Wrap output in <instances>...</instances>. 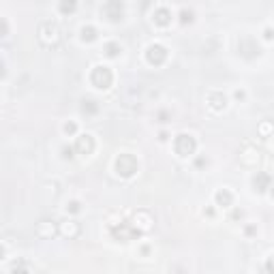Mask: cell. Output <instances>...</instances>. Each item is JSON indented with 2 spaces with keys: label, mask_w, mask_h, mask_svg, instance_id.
<instances>
[{
  "label": "cell",
  "mask_w": 274,
  "mask_h": 274,
  "mask_svg": "<svg viewBox=\"0 0 274 274\" xmlns=\"http://www.w3.org/2000/svg\"><path fill=\"white\" fill-rule=\"evenodd\" d=\"M37 37H39V41H41L45 47H56L58 43H60V39H62V32H60V26H58L56 22L45 19V22L39 24Z\"/></svg>",
  "instance_id": "1"
},
{
  "label": "cell",
  "mask_w": 274,
  "mask_h": 274,
  "mask_svg": "<svg viewBox=\"0 0 274 274\" xmlns=\"http://www.w3.org/2000/svg\"><path fill=\"white\" fill-rule=\"evenodd\" d=\"M114 170H116V174L120 178H133L137 174V170H139V161H137L135 154L122 152V154H118V157H116Z\"/></svg>",
  "instance_id": "2"
},
{
  "label": "cell",
  "mask_w": 274,
  "mask_h": 274,
  "mask_svg": "<svg viewBox=\"0 0 274 274\" xmlns=\"http://www.w3.org/2000/svg\"><path fill=\"white\" fill-rule=\"evenodd\" d=\"M90 84L97 88V90H110L112 84H114V73H112V69L105 67V65L92 67V71H90Z\"/></svg>",
  "instance_id": "3"
},
{
  "label": "cell",
  "mask_w": 274,
  "mask_h": 274,
  "mask_svg": "<svg viewBox=\"0 0 274 274\" xmlns=\"http://www.w3.org/2000/svg\"><path fill=\"white\" fill-rule=\"evenodd\" d=\"M110 234H112L114 240H118V242H131V240H135V238L141 236V234L133 227V223H131V221L110 223Z\"/></svg>",
  "instance_id": "4"
},
{
  "label": "cell",
  "mask_w": 274,
  "mask_h": 274,
  "mask_svg": "<svg viewBox=\"0 0 274 274\" xmlns=\"http://www.w3.org/2000/svg\"><path fill=\"white\" fill-rule=\"evenodd\" d=\"M174 150H176L178 157H182V159L193 157L195 150H197V141L191 133H178L174 137Z\"/></svg>",
  "instance_id": "5"
},
{
  "label": "cell",
  "mask_w": 274,
  "mask_h": 274,
  "mask_svg": "<svg viewBox=\"0 0 274 274\" xmlns=\"http://www.w3.org/2000/svg\"><path fill=\"white\" fill-rule=\"evenodd\" d=\"M167 58H170V52H167V47L161 45V43H150L146 47V60L148 65L152 67H163L165 62H167Z\"/></svg>",
  "instance_id": "6"
},
{
  "label": "cell",
  "mask_w": 274,
  "mask_h": 274,
  "mask_svg": "<svg viewBox=\"0 0 274 274\" xmlns=\"http://www.w3.org/2000/svg\"><path fill=\"white\" fill-rule=\"evenodd\" d=\"M133 227L139 231V234H148L152 227H154V217L148 212V210H137L133 214Z\"/></svg>",
  "instance_id": "7"
},
{
  "label": "cell",
  "mask_w": 274,
  "mask_h": 274,
  "mask_svg": "<svg viewBox=\"0 0 274 274\" xmlns=\"http://www.w3.org/2000/svg\"><path fill=\"white\" fill-rule=\"evenodd\" d=\"M101 13L110 22H120L124 17V3H120V0H107L101 9Z\"/></svg>",
  "instance_id": "8"
},
{
  "label": "cell",
  "mask_w": 274,
  "mask_h": 274,
  "mask_svg": "<svg viewBox=\"0 0 274 274\" xmlns=\"http://www.w3.org/2000/svg\"><path fill=\"white\" fill-rule=\"evenodd\" d=\"M58 234H60L65 240H75V238L81 234V225L73 219H65L58 223Z\"/></svg>",
  "instance_id": "9"
},
{
  "label": "cell",
  "mask_w": 274,
  "mask_h": 274,
  "mask_svg": "<svg viewBox=\"0 0 274 274\" xmlns=\"http://www.w3.org/2000/svg\"><path fill=\"white\" fill-rule=\"evenodd\" d=\"M259 45L251 39V37H242L240 41H238V54H240L242 58H246V60H253V58L259 56Z\"/></svg>",
  "instance_id": "10"
},
{
  "label": "cell",
  "mask_w": 274,
  "mask_h": 274,
  "mask_svg": "<svg viewBox=\"0 0 274 274\" xmlns=\"http://www.w3.org/2000/svg\"><path fill=\"white\" fill-rule=\"evenodd\" d=\"M94 148H97V141H94V137H92L90 133H81V135L75 139V144H73V150H75L77 154H84V157L92 154Z\"/></svg>",
  "instance_id": "11"
},
{
  "label": "cell",
  "mask_w": 274,
  "mask_h": 274,
  "mask_svg": "<svg viewBox=\"0 0 274 274\" xmlns=\"http://www.w3.org/2000/svg\"><path fill=\"white\" fill-rule=\"evenodd\" d=\"M206 103L212 112H223L225 107H227V94L221 92V90H212V92H208Z\"/></svg>",
  "instance_id": "12"
},
{
  "label": "cell",
  "mask_w": 274,
  "mask_h": 274,
  "mask_svg": "<svg viewBox=\"0 0 274 274\" xmlns=\"http://www.w3.org/2000/svg\"><path fill=\"white\" fill-rule=\"evenodd\" d=\"M58 234V223H54V221H41L39 225H37V236L41 238V240H52V238Z\"/></svg>",
  "instance_id": "13"
},
{
  "label": "cell",
  "mask_w": 274,
  "mask_h": 274,
  "mask_svg": "<svg viewBox=\"0 0 274 274\" xmlns=\"http://www.w3.org/2000/svg\"><path fill=\"white\" fill-rule=\"evenodd\" d=\"M270 182H272V178L268 172H257L253 176V191L255 193H266V191L270 188Z\"/></svg>",
  "instance_id": "14"
},
{
  "label": "cell",
  "mask_w": 274,
  "mask_h": 274,
  "mask_svg": "<svg viewBox=\"0 0 274 274\" xmlns=\"http://www.w3.org/2000/svg\"><path fill=\"white\" fill-rule=\"evenodd\" d=\"M152 22L157 24V26H167V24H172V11L167 7H154Z\"/></svg>",
  "instance_id": "15"
},
{
  "label": "cell",
  "mask_w": 274,
  "mask_h": 274,
  "mask_svg": "<svg viewBox=\"0 0 274 274\" xmlns=\"http://www.w3.org/2000/svg\"><path fill=\"white\" fill-rule=\"evenodd\" d=\"M214 204L219 208H231L234 206V193L229 188H219L217 193H214Z\"/></svg>",
  "instance_id": "16"
},
{
  "label": "cell",
  "mask_w": 274,
  "mask_h": 274,
  "mask_svg": "<svg viewBox=\"0 0 274 274\" xmlns=\"http://www.w3.org/2000/svg\"><path fill=\"white\" fill-rule=\"evenodd\" d=\"M261 161V152L257 148H246L240 154V163L246 165V167H257V163Z\"/></svg>",
  "instance_id": "17"
},
{
  "label": "cell",
  "mask_w": 274,
  "mask_h": 274,
  "mask_svg": "<svg viewBox=\"0 0 274 274\" xmlns=\"http://www.w3.org/2000/svg\"><path fill=\"white\" fill-rule=\"evenodd\" d=\"M81 114L84 116H97L99 114V103L94 101V99H84L81 101Z\"/></svg>",
  "instance_id": "18"
},
{
  "label": "cell",
  "mask_w": 274,
  "mask_h": 274,
  "mask_svg": "<svg viewBox=\"0 0 274 274\" xmlns=\"http://www.w3.org/2000/svg\"><path fill=\"white\" fill-rule=\"evenodd\" d=\"M81 41L84 43H92V41H97V37H99V32H97V28L94 26H90V24H86V26H81Z\"/></svg>",
  "instance_id": "19"
},
{
  "label": "cell",
  "mask_w": 274,
  "mask_h": 274,
  "mask_svg": "<svg viewBox=\"0 0 274 274\" xmlns=\"http://www.w3.org/2000/svg\"><path fill=\"white\" fill-rule=\"evenodd\" d=\"M103 52H105L107 58H116V56H120L122 45L118 43V41H110V43H105V45H103Z\"/></svg>",
  "instance_id": "20"
},
{
  "label": "cell",
  "mask_w": 274,
  "mask_h": 274,
  "mask_svg": "<svg viewBox=\"0 0 274 274\" xmlns=\"http://www.w3.org/2000/svg\"><path fill=\"white\" fill-rule=\"evenodd\" d=\"M75 9H77V3H73V0H71V3L62 0V3L58 5V11H60V13H73Z\"/></svg>",
  "instance_id": "21"
},
{
  "label": "cell",
  "mask_w": 274,
  "mask_h": 274,
  "mask_svg": "<svg viewBox=\"0 0 274 274\" xmlns=\"http://www.w3.org/2000/svg\"><path fill=\"white\" fill-rule=\"evenodd\" d=\"M79 210H81V204H79L77 199H71L69 204H67V212H71V214H77Z\"/></svg>",
  "instance_id": "22"
},
{
  "label": "cell",
  "mask_w": 274,
  "mask_h": 274,
  "mask_svg": "<svg viewBox=\"0 0 274 274\" xmlns=\"http://www.w3.org/2000/svg\"><path fill=\"white\" fill-rule=\"evenodd\" d=\"M180 22H182V24H188V22H193V11L184 7V9L180 11Z\"/></svg>",
  "instance_id": "23"
},
{
  "label": "cell",
  "mask_w": 274,
  "mask_h": 274,
  "mask_svg": "<svg viewBox=\"0 0 274 274\" xmlns=\"http://www.w3.org/2000/svg\"><path fill=\"white\" fill-rule=\"evenodd\" d=\"M9 37V22L5 17H0V39Z\"/></svg>",
  "instance_id": "24"
},
{
  "label": "cell",
  "mask_w": 274,
  "mask_h": 274,
  "mask_svg": "<svg viewBox=\"0 0 274 274\" xmlns=\"http://www.w3.org/2000/svg\"><path fill=\"white\" fill-rule=\"evenodd\" d=\"M62 131H65V133H67V135H75V133H77V124L69 120V122H65Z\"/></svg>",
  "instance_id": "25"
},
{
  "label": "cell",
  "mask_w": 274,
  "mask_h": 274,
  "mask_svg": "<svg viewBox=\"0 0 274 274\" xmlns=\"http://www.w3.org/2000/svg\"><path fill=\"white\" fill-rule=\"evenodd\" d=\"M270 131H272V124H270L268 120H266L264 124H261V127H259V133H261V135H264V137H268V135H270Z\"/></svg>",
  "instance_id": "26"
},
{
  "label": "cell",
  "mask_w": 274,
  "mask_h": 274,
  "mask_svg": "<svg viewBox=\"0 0 274 274\" xmlns=\"http://www.w3.org/2000/svg\"><path fill=\"white\" fill-rule=\"evenodd\" d=\"M73 152H75L73 146H65V148H62V159H73V157H75Z\"/></svg>",
  "instance_id": "27"
},
{
  "label": "cell",
  "mask_w": 274,
  "mask_h": 274,
  "mask_svg": "<svg viewBox=\"0 0 274 274\" xmlns=\"http://www.w3.org/2000/svg\"><path fill=\"white\" fill-rule=\"evenodd\" d=\"M9 274H30L26 268H24V266H15V268H11V272Z\"/></svg>",
  "instance_id": "28"
},
{
  "label": "cell",
  "mask_w": 274,
  "mask_h": 274,
  "mask_svg": "<svg viewBox=\"0 0 274 274\" xmlns=\"http://www.w3.org/2000/svg\"><path fill=\"white\" fill-rule=\"evenodd\" d=\"M234 97H236L238 101H242V99L246 97V92H244V90H236V92H234Z\"/></svg>",
  "instance_id": "29"
},
{
  "label": "cell",
  "mask_w": 274,
  "mask_h": 274,
  "mask_svg": "<svg viewBox=\"0 0 274 274\" xmlns=\"http://www.w3.org/2000/svg\"><path fill=\"white\" fill-rule=\"evenodd\" d=\"M167 118H170L167 112H159V122H167Z\"/></svg>",
  "instance_id": "30"
},
{
  "label": "cell",
  "mask_w": 274,
  "mask_h": 274,
  "mask_svg": "<svg viewBox=\"0 0 274 274\" xmlns=\"http://www.w3.org/2000/svg\"><path fill=\"white\" fill-rule=\"evenodd\" d=\"M204 165H208V159L199 157V159H197V167H204Z\"/></svg>",
  "instance_id": "31"
},
{
  "label": "cell",
  "mask_w": 274,
  "mask_h": 274,
  "mask_svg": "<svg viewBox=\"0 0 274 274\" xmlns=\"http://www.w3.org/2000/svg\"><path fill=\"white\" fill-rule=\"evenodd\" d=\"M5 255H7V251H5V246H3V244H0V261H3V259H5Z\"/></svg>",
  "instance_id": "32"
},
{
  "label": "cell",
  "mask_w": 274,
  "mask_h": 274,
  "mask_svg": "<svg viewBox=\"0 0 274 274\" xmlns=\"http://www.w3.org/2000/svg\"><path fill=\"white\" fill-rule=\"evenodd\" d=\"M5 73H7V71H5V65H3V62H0V79H3V77H5Z\"/></svg>",
  "instance_id": "33"
},
{
  "label": "cell",
  "mask_w": 274,
  "mask_h": 274,
  "mask_svg": "<svg viewBox=\"0 0 274 274\" xmlns=\"http://www.w3.org/2000/svg\"><path fill=\"white\" fill-rule=\"evenodd\" d=\"M266 39H268V41L272 39V28H266Z\"/></svg>",
  "instance_id": "34"
}]
</instances>
